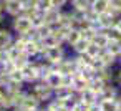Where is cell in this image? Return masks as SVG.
I'll list each match as a JSON object with an SVG mask.
<instances>
[{
    "label": "cell",
    "mask_w": 121,
    "mask_h": 111,
    "mask_svg": "<svg viewBox=\"0 0 121 111\" xmlns=\"http://www.w3.org/2000/svg\"><path fill=\"white\" fill-rule=\"evenodd\" d=\"M5 13H0V27H4V23H5Z\"/></svg>",
    "instance_id": "obj_35"
},
{
    "label": "cell",
    "mask_w": 121,
    "mask_h": 111,
    "mask_svg": "<svg viewBox=\"0 0 121 111\" xmlns=\"http://www.w3.org/2000/svg\"><path fill=\"white\" fill-rule=\"evenodd\" d=\"M76 96H78V101L83 103V104H86V106L95 104V103H98V99H99V94H98L96 91H93L90 86H88L86 90H83L81 93H78Z\"/></svg>",
    "instance_id": "obj_8"
},
{
    "label": "cell",
    "mask_w": 121,
    "mask_h": 111,
    "mask_svg": "<svg viewBox=\"0 0 121 111\" xmlns=\"http://www.w3.org/2000/svg\"><path fill=\"white\" fill-rule=\"evenodd\" d=\"M75 90L73 88H68V86H60L53 91V98H58V99H68L71 96H75Z\"/></svg>",
    "instance_id": "obj_13"
},
{
    "label": "cell",
    "mask_w": 121,
    "mask_h": 111,
    "mask_svg": "<svg viewBox=\"0 0 121 111\" xmlns=\"http://www.w3.org/2000/svg\"><path fill=\"white\" fill-rule=\"evenodd\" d=\"M52 5H50V0H35V9L40 12V13H43L47 9H50Z\"/></svg>",
    "instance_id": "obj_27"
},
{
    "label": "cell",
    "mask_w": 121,
    "mask_h": 111,
    "mask_svg": "<svg viewBox=\"0 0 121 111\" xmlns=\"http://www.w3.org/2000/svg\"><path fill=\"white\" fill-rule=\"evenodd\" d=\"M114 66H103L101 70H98V76H101L106 83H113L114 81Z\"/></svg>",
    "instance_id": "obj_18"
},
{
    "label": "cell",
    "mask_w": 121,
    "mask_h": 111,
    "mask_svg": "<svg viewBox=\"0 0 121 111\" xmlns=\"http://www.w3.org/2000/svg\"><path fill=\"white\" fill-rule=\"evenodd\" d=\"M0 111H7V109H4V108H0Z\"/></svg>",
    "instance_id": "obj_40"
},
{
    "label": "cell",
    "mask_w": 121,
    "mask_h": 111,
    "mask_svg": "<svg viewBox=\"0 0 121 111\" xmlns=\"http://www.w3.org/2000/svg\"><path fill=\"white\" fill-rule=\"evenodd\" d=\"M22 73H23V80L28 85H33L37 81H40V70H38V58L35 60H30L28 65H25L22 68Z\"/></svg>",
    "instance_id": "obj_4"
},
{
    "label": "cell",
    "mask_w": 121,
    "mask_h": 111,
    "mask_svg": "<svg viewBox=\"0 0 121 111\" xmlns=\"http://www.w3.org/2000/svg\"><path fill=\"white\" fill-rule=\"evenodd\" d=\"M55 70H56L58 73H61V75H75V73H76V65H75L73 56H71V55H66V56L55 66Z\"/></svg>",
    "instance_id": "obj_5"
},
{
    "label": "cell",
    "mask_w": 121,
    "mask_h": 111,
    "mask_svg": "<svg viewBox=\"0 0 121 111\" xmlns=\"http://www.w3.org/2000/svg\"><path fill=\"white\" fill-rule=\"evenodd\" d=\"M90 43L91 42H88V40H85V38H80L75 45H71L68 50H71L73 51V55H83L85 51H86V48L90 47Z\"/></svg>",
    "instance_id": "obj_16"
},
{
    "label": "cell",
    "mask_w": 121,
    "mask_h": 111,
    "mask_svg": "<svg viewBox=\"0 0 121 111\" xmlns=\"http://www.w3.org/2000/svg\"><path fill=\"white\" fill-rule=\"evenodd\" d=\"M15 33L12 32V28L7 27H0V50H5L13 43Z\"/></svg>",
    "instance_id": "obj_10"
},
{
    "label": "cell",
    "mask_w": 121,
    "mask_h": 111,
    "mask_svg": "<svg viewBox=\"0 0 121 111\" xmlns=\"http://www.w3.org/2000/svg\"><path fill=\"white\" fill-rule=\"evenodd\" d=\"M38 111H55V109H53V108H50V106H48V104H42V106H40V109H38Z\"/></svg>",
    "instance_id": "obj_34"
},
{
    "label": "cell",
    "mask_w": 121,
    "mask_h": 111,
    "mask_svg": "<svg viewBox=\"0 0 121 111\" xmlns=\"http://www.w3.org/2000/svg\"><path fill=\"white\" fill-rule=\"evenodd\" d=\"M80 38H81V32H80V30H75V28H70L68 37H66V42H65L66 48H70L71 45H75V43H76Z\"/></svg>",
    "instance_id": "obj_22"
},
{
    "label": "cell",
    "mask_w": 121,
    "mask_h": 111,
    "mask_svg": "<svg viewBox=\"0 0 121 111\" xmlns=\"http://www.w3.org/2000/svg\"><path fill=\"white\" fill-rule=\"evenodd\" d=\"M98 103H99L101 111H118V106H116L114 99H99Z\"/></svg>",
    "instance_id": "obj_24"
},
{
    "label": "cell",
    "mask_w": 121,
    "mask_h": 111,
    "mask_svg": "<svg viewBox=\"0 0 121 111\" xmlns=\"http://www.w3.org/2000/svg\"><path fill=\"white\" fill-rule=\"evenodd\" d=\"M12 23H10V28L15 35H30V32L33 30V25H32V20L25 15H17L13 18H10Z\"/></svg>",
    "instance_id": "obj_3"
},
{
    "label": "cell",
    "mask_w": 121,
    "mask_h": 111,
    "mask_svg": "<svg viewBox=\"0 0 121 111\" xmlns=\"http://www.w3.org/2000/svg\"><path fill=\"white\" fill-rule=\"evenodd\" d=\"M90 9H91L93 12H96L98 15H99V13H104V12L109 9V0H91Z\"/></svg>",
    "instance_id": "obj_14"
},
{
    "label": "cell",
    "mask_w": 121,
    "mask_h": 111,
    "mask_svg": "<svg viewBox=\"0 0 121 111\" xmlns=\"http://www.w3.org/2000/svg\"><path fill=\"white\" fill-rule=\"evenodd\" d=\"M91 43H95L96 47H99V48H106L108 47V43H109V37H108V33L106 32H103V30H98V33L95 35V38H93V42Z\"/></svg>",
    "instance_id": "obj_15"
},
{
    "label": "cell",
    "mask_w": 121,
    "mask_h": 111,
    "mask_svg": "<svg viewBox=\"0 0 121 111\" xmlns=\"http://www.w3.org/2000/svg\"><path fill=\"white\" fill-rule=\"evenodd\" d=\"M0 13H5V7H4V0H0Z\"/></svg>",
    "instance_id": "obj_37"
},
{
    "label": "cell",
    "mask_w": 121,
    "mask_h": 111,
    "mask_svg": "<svg viewBox=\"0 0 121 111\" xmlns=\"http://www.w3.org/2000/svg\"><path fill=\"white\" fill-rule=\"evenodd\" d=\"M27 90L42 103V104H47L52 98H53V90L45 83V81H37V83H33V85H28L27 86Z\"/></svg>",
    "instance_id": "obj_1"
},
{
    "label": "cell",
    "mask_w": 121,
    "mask_h": 111,
    "mask_svg": "<svg viewBox=\"0 0 121 111\" xmlns=\"http://www.w3.org/2000/svg\"><path fill=\"white\" fill-rule=\"evenodd\" d=\"M22 108H25L27 111H38L40 109V106H42V103L27 90V94H25V98H23V101H22V104H20Z\"/></svg>",
    "instance_id": "obj_12"
},
{
    "label": "cell",
    "mask_w": 121,
    "mask_h": 111,
    "mask_svg": "<svg viewBox=\"0 0 121 111\" xmlns=\"http://www.w3.org/2000/svg\"><path fill=\"white\" fill-rule=\"evenodd\" d=\"M116 65H118V66H121V55L118 56V61H116Z\"/></svg>",
    "instance_id": "obj_39"
},
{
    "label": "cell",
    "mask_w": 121,
    "mask_h": 111,
    "mask_svg": "<svg viewBox=\"0 0 121 111\" xmlns=\"http://www.w3.org/2000/svg\"><path fill=\"white\" fill-rule=\"evenodd\" d=\"M114 83L121 88V66H118V68L114 70Z\"/></svg>",
    "instance_id": "obj_31"
},
{
    "label": "cell",
    "mask_w": 121,
    "mask_h": 111,
    "mask_svg": "<svg viewBox=\"0 0 121 111\" xmlns=\"http://www.w3.org/2000/svg\"><path fill=\"white\" fill-rule=\"evenodd\" d=\"M70 5H71L73 10H76L80 13H85L91 5V0H70Z\"/></svg>",
    "instance_id": "obj_19"
},
{
    "label": "cell",
    "mask_w": 121,
    "mask_h": 111,
    "mask_svg": "<svg viewBox=\"0 0 121 111\" xmlns=\"http://www.w3.org/2000/svg\"><path fill=\"white\" fill-rule=\"evenodd\" d=\"M10 111H27L25 108H22V106H15V108H12Z\"/></svg>",
    "instance_id": "obj_36"
},
{
    "label": "cell",
    "mask_w": 121,
    "mask_h": 111,
    "mask_svg": "<svg viewBox=\"0 0 121 111\" xmlns=\"http://www.w3.org/2000/svg\"><path fill=\"white\" fill-rule=\"evenodd\" d=\"M104 85H106V81L101 78V76H98V75H95L91 80H90V88L93 90V91H96L98 94L103 91V88H104Z\"/></svg>",
    "instance_id": "obj_20"
},
{
    "label": "cell",
    "mask_w": 121,
    "mask_h": 111,
    "mask_svg": "<svg viewBox=\"0 0 121 111\" xmlns=\"http://www.w3.org/2000/svg\"><path fill=\"white\" fill-rule=\"evenodd\" d=\"M42 81H45V83H47L53 91H55L56 88L63 86V75H61V73H58L56 70H53V71H52L50 75H47Z\"/></svg>",
    "instance_id": "obj_11"
},
{
    "label": "cell",
    "mask_w": 121,
    "mask_h": 111,
    "mask_svg": "<svg viewBox=\"0 0 121 111\" xmlns=\"http://www.w3.org/2000/svg\"><path fill=\"white\" fill-rule=\"evenodd\" d=\"M98 58L101 60V63L103 65H106V66H116V61H118V58L116 56H113L106 48H103L101 50V53L98 55Z\"/></svg>",
    "instance_id": "obj_17"
},
{
    "label": "cell",
    "mask_w": 121,
    "mask_h": 111,
    "mask_svg": "<svg viewBox=\"0 0 121 111\" xmlns=\"http://www.w3.org/2000/svg\"><path fill=\"white\" fill-rule=\"evenodd\" d=\"M4 93H5V90H4L2 86H0V99H2V96H4Z\"/></svg>",
    "instance_id": "obj_38"
},
{
    "label": "cell",
    "mask_w": 121,
    "mask_h": 111,
    "mask_svg": "<svg viewBox=\"0 0 121 111\" xmlns=\"http://www.w3.org/2000/svg\"><path fill=\"white\" fill-rule=\"evenodd\" d=\"M4 7H5V15L13 18L22 13L23 0H4Z\"/></svg>",
    "instance_id": "obj_6"
},
{
    "label": "cell",
    "mask_w": 121,
    "mask_h": 111,
    "mask_svg": "<svg viewBox=\"0 0 121 111\" xmlns=\"http://www.w3.org/2000/svg\"><path fill=\"white\" fill-rule=\"evenodd\" d=\"M70 4V0H50V5L55 9H65Z\"/></svg>",
    "instance_id": "obj_28"
},
{
    "label": "cell",
    "mask_w": 121,
    "mask_h": 111,
    "mask_svg": "<svg viewBox=\"0 0 121 111\" xmlns=\"http://www.w3.org/2000/svg\"><path fill=\"white\" fill-rule=\"evenodd\" d=\"M114 30H118L119 33H121V15L118 17V20H116V23H114V27H113Z\"/></svg>",
    "instance_id": "obj_32"
},
{
    "label": "cell",
    "mask_w": 121,
    "mask_h": 111,
    "mask_svg": "<svg viewBox=\"0 0 121 111\" xmlns=\"http://www.w3.org/2000/svg\"><path fill=\"white\" fill-rule=\"evenodd\" d=\"M40 42H42V45H43L45 48H52V47H60V45H63V43L53 35V33H48V35L43 37Z\"/></svg>",
    "instance_id": "obj_21"
},
{
    "label": "cell",
    "mask_w": 121,
    "mask_h": 111,
    "mask_svg": "<svg viewBox=\"0 0 121 111\" xmlns=\"http://www.w3.org/2000/svg\"><path fill=\"white\" fill-rule=\"evenodd\" d=\"M106 33H108L109 40H121V33H119L118 30H114V28H109V30H106Z\"/></svg>",
    "instance_id": "obj_29"
},
{
    "label": "cell",
    "mask_w": 121,
    "mask_h": 111,
    "mask_svg": "<svg viewBox=\"0 0 121 111\" xmlns=\"http://www.w3.org/2000/svg\"><path fill=\"white\" fill-rule=\"evenodd\" d=\"M101 50H103V48H99V47H96L95 43H90V47L86 48V51H85V55H86L88 58H91V60H95V58H98V55L101 53Z\"/></svg>",
    "instance_id": "obj_25"
},
{
    "label": "cell",
    "mask_w": 121,
    "mask_h": 111,
    "mask_svg": "<svg viewBox=\"0 0 121 111\" xmlns=\"http://www.w3.org/2000/svg\"><path fill=\"white\" fill-rule=\"evenodd\" d=\"M121 93V88L113 81V83H106L104 85V88H103V91L99 93V99H114L118 94ZM98 99V101H99Z\"/></svg>",
    "instance_id": "obj_9"
},
{
    "label": "cell",
    "mask_w": 121,
    "mask_h": 111,
    "mask_svg": "<svg viewBox=\"0 0 121 111\" xmlns=\"http://www.w3.org/2000/svg\"><path fill=\"white\" fill-rule=\"evenodd\" d=\"M68 55V50H66V47L65 45H60V47H52V48H45L43 50V53H42V56L40 58H43L45 61H48L50 65H53V66H56L65 56Z\"/></svg>",
    "instance_id": "obj_2"
},
{
    "label": "cell",
    "mask_w": 121,
    "mask_h": 111,
    "mask_svg": "<svg viewBox=\"0 0 121 111\" xmlns=\"http://www.w3.org/2000/svg\"><path fill=\"white\" fill-rule=\"evenodd\" d=\"M114 101H116V106H118V111H121V93L114 98Z\"/></svg>",
    "instance_id": "obj_33"
},
{
    "label": "cell",
    "mask_w": 121,
    "mask_h": 111,
    "mask_svg": "<svg viewBox=\"0 0 121 111\" xmlns=\"http://www.w3.org/2000/svg\"><path fill=\"white\" fill-rule=\"evenodd\" d=\"M106 50L113 55V56H119L121 55V40H109V43H108V47H106Z\"/></svg>",
    "instance_id": "obj_23"
},
{
    "label": "cell",
    "mask_w": 121,
    "mask_h": 111,
    "mask_svg": "<svg viewBox=\"0 0 121 111\" xmlns=\"http://www.w3.org/2000/svg\"><path fill=\"white\" fill-rule=\"evenodd\" d=\"M96 33H98V28L96 27H88V28L81 30V38H85L88 42H93V38H95Z\"/></svg>",
    "instance_id": "obj_26"
},
{
    "label": "cell",
    "mask_w": 121,
    "mask_h": 111,
    "mask_svg": "<svg viewBox=\"0 0 121 111\" xmlns=\"http://www.w3.org/2000/svg\"><path fill=\"white\" fill-rule=\"evenodd\" d=\"M7 80H9V76H7V71L4 70V66L0 65V86H5V83H7Z\"/></svg>",
    "instance_id": "obj_30"
},
{
    "label": "cell",
    "mask_w": 121,
    "mask_h": 111,
    "mask_svg": "<svg viewBox=\"0 0 121 111\" xmlns=\"http://www.w3.org/2000/svg\"><path fill=\"white\" fill-rule=\"evenodd\" d=\"M61 10H63V9L50 7V9H47V10L42 13V15H43V22H45L47 25H50L52 30L58 25V20H60V15H61Z\"/></svg>",
    "instance_id": "obj_7"
}]
</instances>
